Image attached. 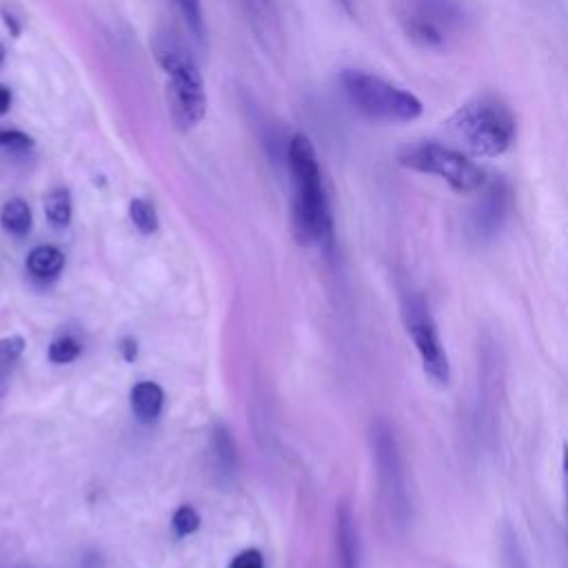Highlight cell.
I'll return each instance as SVG.
<instances>
[{"label":"cell","instance_id":"5","mask_svg":"<svg viewBox=\"0 0 568 568\" xmlns=\"http://www.w3.org/2000/svg\"><path fill=\"white\" fill-rule=\"evenodd\" d=\"M339 84L353 109L375 122H413L424 111L415 93L368 71L344 69Z\"/></svg>","mask_w":568,"mask_h":568},{"label":"cell","instance_id":"13","mask_svg":"<svg viewBox=\"0 0 568 568\" xmlns=\"http://www.w3.org/2000/svg\"><path fill=\"white\" fill-rule=\"evenodd\" d=\"M64 268V255L51 244H40L27 255V271L36 280H53Z\"/></svg>","mask_w":568,"mask_h":568},{"label":"cell","instance_id":"9","mask_svg":"<svg viewBox=\"0 0 568 568\" xmlns=\"http://www.w3.org/2000/svg\"><path fill=\"white\" fill-rule=\"evenodd\" d=\"M510 206H513L510 182L504 178L488 180L484 184V189L479 191V200L473 206L470 217H468L470 235L477 242L493 240L501 231V226L510 213Z\"/></svg>","mask_w":568,"mask_h":568},{"label":"cell","instance_id":"19","mask_svg":"<svg viewBox=\"0 0 568 568\" xmlns=\"http://www.w3.org/2000/svg\"><path fill=\"white\" fill-rule=\"evenodd\" d=\"M80 355V344L71 335H62L49 344L47 357L53 364H69Z\"/></svg>","mask_w":568,"mask_h":568},{"label":"cell","instance_id":"2","mask_svg":"<svg viewBox=\"0 0 568 568\" xmlns=\"http://www.w3.org/2000/svg\"><path fill=\"white\" fill-rule=\"evenodd\" d=\"M444 129L473 158H499L515 142L517 120L499 95L479 93L459 104Z\"/></svg>","mask_w":568,"mask_h":568},{"label":"cell","instance_id":"7","mask_svg":"<svg viewBox=\"0 0 568 568\" xmlns=\"http://www.w3.org/2000/svg\"><path fill=\"white\" fill-rule=\"evenodd\" d=\"M399 311L422 371L433 384L446 386L450 382V359L426 297L415 288H404L399 295Z\"/></svg>","mask_w":568,"mask_h":568},{"label":"cell","instance_id":"28","mask_svg":"<svg viewBox=\"0 0 568 568\" xmlns=\"http://www.w3.org/2000/svg\"><path fill=\"white\" fill-rule=\"evenodd\" d=\"M2 62H4V47L0 44V67H2Z\"/></svg>","mask_w":568,"mask_h":568},{"label":"cell","instance_id":"1","mask_svg":"<svg viewBox=\"0 0 568 568\" xmlns=\"http://www.w3.org/2000/svg\"><path fill=\"white\" fill-rule=\"evenodd\" d=\"M286 164L295 186L291 222L300 244H328L333 240L331 206L313 142L295 133L286 144Z\"/></svg>","mask_w":568,"mask_h":568},{"label":"cell","instance_id":"21","mask_svg":"<svg viewBox=\"0 0 568 568\" xmlns=\"http://www.w3.org/2000/svg\"><path fill=\"white\" fill-rule=\"evenodd\" d=\"M171 526L178 537H189L200 528V515L191 506H180L171 517Z\"/></svg>","mask_w":568,"mask_h":568},{"label":"cell","instance_id":"18","mask_svg":"<svg viewBox=\"0 0 568 568\" xmlns=\"http://www.w3.org/2000/svg\"><path fill=\"white\" fill-rule=\"evenodd\" d=\"M213 453L217 457V464L222 468H226L229 473L235 470L237 464V450H235V442L231 437V433L226 430V426L217 424L213 430Z\"/></svg>","mask_w":568,"mask_h":568},{"label":"cell","instance_id":"17","mask_svg":"<svg viewBox=\"0 0 568 568\" xmlns=\"http://www.w3.org/2000/svg\"><path fill=\"white\" fill-rule=\"evenodd\" d=\"M129 217L133 222V226L144 233V235H151L158 231L160 226V220H158V213L153 209L151 202H146L144 197H133L129 202Z\"/></svg>","mask_w":568,"mask_h":568},{"label":"cell","instance_id":"20","mask_svg":"<svg viewBox=\"0 0 568 568\" xmlns=\"http://www.w3.org/2000/svg\"><path fill=\"white\" fill-rule=\"evenodd\" d=\"M33 146V138L20 129L0 126V149L9 153H27Z\"/></svg>","mask_w":568,"mask_h":568},{"label":"cell","instance_id":"3","mask_svg":"<svg viewBox=\"0 0 568 568\" xmlns=\"http://www.w3.org/2000/svg\"><path fill=\"white\" fill-rule=\"evenodd\" d=\"M153 55L166 75V102L180 131L195 129L206 115V91L197 62L171 33H155Z\"/></svg>","mask_w":568,"mask_h":568},{"label":"cell","instance_id":"12","mask_svg":"<svg viewBox=\"0 0 568 568\" xmlns=\"http://www.w3.org/2000/svg\"><path fill=\"white\" fill-rule=\"evenodd\" d=\"M164 404V393L155 382H138L131 388V410L142 424H153Z\"/></svg>","mask_w":568,"mask_h":568},{"label":"cell","instance_id":"8","mask_svg":"<svg viewBox=\"0 0 568 568\" xmlns=\"http://www.w3.org/2000/svg\"><path fill=\"white\" fill-rule=\"evenodd\" d=\"M399 164L408 171L435 175L444 180L455 193H479L488 182L486 171L466 153L444 146L439 142H422L399 153Z\"/></svg>","mask_w":568,"mask_h":568},{"label":"cell","instance_id":"26","mask_svg":"<svg viewBox=\"0 0 568 568\" xmlns=\"http://www.w3.org/2000/svg\"><path fill=\"white\" fill-rule=\"evenodd\" d=\"M11 109V91L9 87L0 84V115H4Z\"/></svg>","mask_w":568,"mask_h":568},{"label":"cell","instance_id":"24","mask_svg":"<svg viewBox=\"0 0 568 568\" xmlns=\"http://www.w3.org/2000/svg\"><path fill=\"white\" fill-rule=\"evenodd\" d=\"M561 497H564V517L568 524V444L561 448Z\"/></svg>","mask_w":568,"mask_h":568},{"label":"cell","instance_id":"15","mask_svg":"<svg viewBox=\"0 0 568 568\" xmlns=\"http://www.w3.org/2000/svg\"><path fill=\"white\" fill-rule=\"evenodd\" d=\"M44 215L53 229H64L73 215V202L69 189H53L44 195Z\"/></svg>","mask_w":568,"mask_h":568},{"label":"cell","instance_id":"4","mask_svg":"<svg viewBox=\"0 0 568 568\" xmlns=\"http://www.w3.org/2000/svg\"><path fill=\"white\" fill-rule=\"evenodd\" d=\"M393 13L410 42L422 49H446L470 24L462 0H393Z\"/></svg>","mask_w":568,"mask_h":568},{"label":"cell","instance_id":"14","mask_svg":"<svg viewBox=\"0 0 568 568\" xmlns=\"http://www.w3.org/2000/svg\"><path fill=\"white\" fill-rule=\"evenodd\" d=\"M31 209H29V204L24 202V200H20V197H11V200H7L4 204H2V209H0V226L7 231V233H11V235H18V237H22V235H27L29 233V229H31Z\"/></svg>","mask_w":568,"mask_h":568},{"label":"cell","instance_id":"11","mask_svg":"<svg viewBox=\"0 0 568 568\" xmlns=\"http://www.w3.org/2000/svg\"><path fill=\"white\" fill-rule=\"evenodd\" d=\"M244 13L253 27L255 38L262 40L264 47H271L277 38V13L273 0H240Z\"/></svg>","mask_w":568,"mask_h":568},{"label":"cell","instance_id":"16","mask_svg":"<svg viewBox=\"0 0 568 568\" xmlns=\"http://www.w3.org/2000/svg\"><path fill=\"white\" fill-rule=\"evenodd\" d=\"M24 346H27V342H24L22 335H9V337L0 339V395L4 393V388L9 384L7 377H9L11 366L24 353Z\"/></svg>","mask_w":568,"mask_h":568},{"label":"cell","instance_id":"10","mask_svg":"<svg viewBox=\"0 0 568 568\" xmlns=\"http://www.w3.org/2000/svg\"><path fill=\"white\" fill-rule=\"evenodd\" d=\"M335 568H359L357 526L346 504H339L335 517Z\"/></svg>","mask_w":568,"mask_h":568},{"label":"cell","instance_id":"25","mask_svg":"<svg viewBox=\"0 0 568 568\" xmlns=\"http://www.w3.org/2000/svg\"><path fill=\"white\" fill-rule=\"evenodd\" d=\"M120 351H122V357H124L126 362H133V359L138 357V344H135V339H133V337H124L122 344H120Z\"/></svg>","mask_w":568,"mask_h":568},{"label":"cell","instance_id":"22","mask_svg":"<svg viewBox=\"0 0 568 568\" xmlns=\"http://www.w3.org/2000/svg\"><path fill=\"white\" fill-rule=\"evenodd\" d=\"M182 18L186 20L189 29L193 31L195 38L204 36V18H202V4L200 0H175Z\"/></svg>","mask_w":568,"mask_h":568},{"label":"cell","instance_id":"23","mask_svg":"<svg viewBox=\"0 0 568 568\" xmlns=\"http://www.w3.org/2000/svg\"><path fill=\"white\" fill-rule=\"evenodd\" d=\"M229 568H264V559H262V552L255 550V548H246L242 552H237Z\"/></svg>","mask_w":568,"mask_h":568},{"label":"cell","instance_id":"6","mask_svg":"<svg viewBox=\"0 0 568 568\" xmlns=\"http://www.w3.org/2000/svg\"><path fill=\"white\" fill-rule=\"evenodd\" d=\"M371 446L375 459L377 490L386 517L393 526L404 528L410 521V493L406 484V464L393 428L386 422H375L371 428Z\"/></svg>","mask_w":568,"mask_h":568},{"label":"cell","instance_id":"27","mask_svg":"<svg viewBox=\"0 0 568 568\" xmlns=\"http://www.w3.org/2000/svg\"><path fill=\"white\" fill-rule=\"evenodd\" d=\"M2 16H4V24H7V29L11 31V36H18V33H20V24L16 22V18H13L7 9H2Z\"/></svg>","mask_w":568,"mask_h":568}]
</instances>
